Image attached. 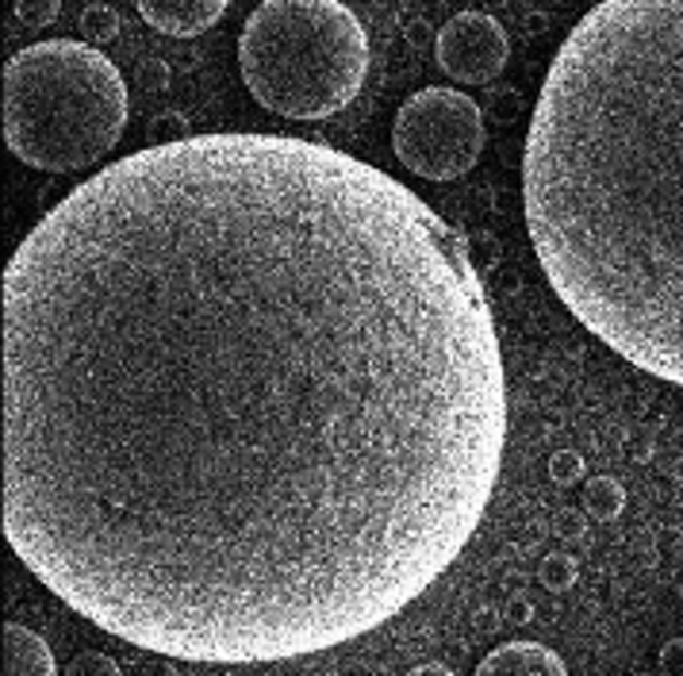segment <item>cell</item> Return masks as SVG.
I'll return each instance as SVG.
<instances>
[{
	"mask_svg": "<svg viewBox=\"0 0 683 676\" xmlns=\"http://www.w3.org/2000/svg\"><path fill=\"white\" fill-rule=\"evenodd\" d=\"M503 446L469 242L323 143L146 146L4 270V538L139 650L257 665L384 627L469 546Z\"/></svg>",
	"mask_w": 683,
	"mask_h": 676,
	"instance_id": "cell-1",
	"label": "cell"
},
{
	"mask_svg": "<svg viewBox=\"0 0 683 676\" xmlns=\"http://www.w3.org/2000/svg\"><path fill=\"white\" fill-rule=\"evenodd\" d=\"M523 204L564 308L683 384V0H603L573 27L534 108Z\"/></svg>",
	"mask_w": 683,
	"mask_h": 676,
	"instance_id": "cell-2",
	"label": "cell"
},
{
	"mask_svg": "<svg viewBox=\"0 0 683 676\" xmlns=\"http://www.w3.org/2000/svg\"><path fill=\"white\" fill-rule=\"evenodd\" d=\"M123 128V73L88 43H32L4 66V143L24 166L77 174L108 158Z\"/></svg>",
	"mask_w": 683,
	"mask_h": 676,
	"instance_id": "cell-3",
	"label": "cell"
},
{
	"mask_svg": "<svg viewBox=\"0 0 683 676\" xmlns=\"http://www.w3.org/2000/svg\"><path fill=\"white\" fill-rule=\"evenodd\" d=\"M250 96L285 120L350 108L369 73V35L342 0H265L239 39Z\"/></svg>",
	"mask_w": 683,
	"mask_h": 676,
	"instance_id": "cell-4",
	"label": "cell"
},
{
	"mask_svg": "<svg viewBox=\"0 0 683 676\" xmlns=\"http://www.w3.org/2000/svg\"><path fill=\"white\" fill-rule=\"evenodd\" d=\"M392 151L422 181H457L480 162L484 116L462 88L430 85L407 96L392 123Z\"/></svg>",
	"mask_w": 683,
	"mask_h": 676,
	"instance_id": "cell-5",
	"label": "cell"
},
{
	"mask_svg": "<svg viewBox=\"0 0 683 676\" xmlns=\"http://www.w3.org/2000/svg\"><path fill=\"white\" fill-rule=\"evenodd\" d=\"M438 66L462 85H488L511 58V35L488 12H457L438 32Z\"/></svg>",
	"mask_w": 683,
	"mask_h": 676,
	"instance_id": "cell-6",
	"label": "cell"
},
{
	"mask_svg": "<svg viewBox=\"0 0 683 676\" xmlns=\"http://www.w3.org/2000/svg\"><path fill=\"white\" fill-rule=\"evenodd\" d=\"M139 16L161 35L173 39H196L207 27H215L231 0H135Z\"/></svg>",
	"mask_w": 683,
	"mask_h": 676,
	"instance_id": "cell-7",
	"label": "cell"
},
{
	"mask_svg": "<svg viewBox=\"0 0 683 676\" xmlns=\"http://www.w3.org/2000/svg\"><path fill=\"white\" fill-rule=\"evenodd\" d=\"M477 673L495 676V673H511V676H564L568 665L564 657H556L553 650H546L541 642H507L500 650H492L484 661L477 665Z\"/></svg>",
	"mask_w": 683,
	"mask_h": 676,
	"instance_id": "cell-8",
	"label": "cell"
},
{
	"mask_svg": "<svg viewBox=\"0 0 683 676\" xmlns=\"http://www.w3.org/2000/svg\"><path fill=\"white\" fill-rule=\"evenodd\" d=\"M4 673L9 676H55V653H50L47 638H39L35 630L9 622L4 627Z\"/></svg>",
	"mask_w": 683,
	"mask_h": 676,
	"instance_id": "cell-9",
	"label": "cell"
},
{
	"mask_svg": "<svg viewBox=\"0 0 683 676\" xmlns=\"http://www.w3.org/2000/svg\"><path fill=\"white\" fill-rule=\"evenodd\" d=\"M584 508H588V515L614 523L626 511V488L614 477H591L588 488H584Z\"/></svg>",
	"mask_w": 683,
	"mask_h": 676,
	"instance_id": "cell-10",
	"label": "cell"
},
{
	"mask_svg": "<svg viewBox=\"0 0 683 676\" xmlns=\"http://www.w3.org/2000/svg\"><path fill=\"white\" fill-rule=\"evenodd\" d=\"M81 32H85L88 43H111L120 35V12L108 9V4H93L81 16Z\"/></svg>",
	"mask_w": 683,
	"mask_h": 676,
	"instance_id": "cell-11",
	"label": "cell"
},
{
	"mask_svg": "<svg viewBox=\"0 0 683 676\" xmlns=\"http://www.w3.org/2000/svg\"><path fill=\"white\" fill-rule=\"evenodd\" d=\"M146 135H151V146L181 143V139H189V116H181V111H161V116L151 120Z\"/></svg>",
	"mask_w": 683,
	"mask_h": 676,
	"instance_id": "cell-12",
	"label": "cell"
},
{
	"mask_svg": "<svg viewBox=\"0 0 683 676\" xmlns=\"http://www.w3.org/2000/svg\"><path fill=\"white\" fill-rule=\"evenodd\" d=\"M541 584H546L549 592H564L576 584V561L568 554H549L546 561H541Z\"/></svg>",
	"mask_w": 683,
	"mask_h": 676,
	"instance_id": "cell-13",
	"label": "cell"
},
{
	"mask_svg": "<svg viewBox=\"0 0 683 676\" xmlns=\"http://www.w3.org/2000/svg\"><path fill=\"white\" fill-rule=\"evenodd\" d=\"M58 9H62V0H16V4H12V12H16L20 24L35 27V32H43V27L55 24Z\"/></svg>",
	"mask_w": 683,
	"mask_h": 676,
	"instance_id": "cell-14",
	"label": "cell"
},
{
	"mask_svg": "<svg viewBox=\"0 0 683 676\" xmlns=\"http://www.w3.org/2000/svg\"><path fill=\"white\" fill-rule=\"evenodd\" d=\"M65 676H120V661L104 657V653H85V657L70 661V665L62 668Z\"/></svg>",
	"mask_w": 683,
	"mask_h": 676,
	"instance_id": "cell-15",
	"label": "cell"
},
{
	"mask_svg": "<svg viewBox=\"0 0 683 676\" xmlns=\"http://www.w3.org/2000/svg\"><path fill=\"white\" fill-rule=\"evenodd\" d=\"M549 477H553L556 485H573V481L584 477V458L576 454V450H556V454L549 458Z\"/></svg>",
	"mask_w": 683,
	"mask_h": 676,
	"instance_id": "cell-16",
	"label": "cell"
},
{
	"mask_svg": "<svg viewBox=\"0 0 683 676\" xmlns=\"http://www.w3.org/2000/svg\"><path fill=\"white\" fill-rule=\"evenodd\" d=\"M139 78H143V85H146V88L161 93V88H169V66L161 62V58H151V62L139 66Z\"/></svg>",
	"mask_w": 683,
	"mask_h": 676,
	"instance_id": "cell-17",
	"label": "cell"
},
{
	"mask_svg": "<svg viewBox=\"0 0 683 676\" xmlns=\"http://www.w3.org/2000/svg\"><path fill=\"white\" fill-rule=\"evenodd\" d=\"M660 668H664V673H683V638L664 642V650H660Z\"/></svg>",
	"mask_w": 683,
	"mask_h": 676,
	"instance_id": "cell-18",
	"label": "cell"
},
{
	"mask_svg": "<svg viewBox=\"0 0 683 676\" xmlns=\"http://www.w3.org/2000/svg\"><path fill=\"white\" fill-rule=\"evenodd\" d=\"M511 622H534V604L530 600H515V604L507 607Z\"/></svg>",
	"mask_w": 683,
	"mask_h": 676,
	"instance_id": "cell-19",
	"label": "cell"
},
{
	"mask_svg": "<svg viewBox=\"0 0 683 676\" xmlns=\"http://www.w3.org/2000/svg\"><path fill=\"white\" fill-rule=\"evenodd\" d=\"M415 676H450V665H419L411 668Z\"/></svg>",
	"mask_w": 683,
	"mask_h": 676,
	"instance_id": "cell-20",
	"label": "cell"
},
{
	"mask_svg": "<svg viewBox=\"0 0 683 676\" xmlns=\"http://www.w3.org/2000/svg\"><path fill=\"white\" fill-rule=\"evenodd\" d=\"M526 27H530V32H538V27H546V16H530V20H526Z\"/></svg>",
	"mask_w": 683,
	"mask_h": 676,
	"instance_id": "cell-21",
	"label": "cell"
}]
</instances>
